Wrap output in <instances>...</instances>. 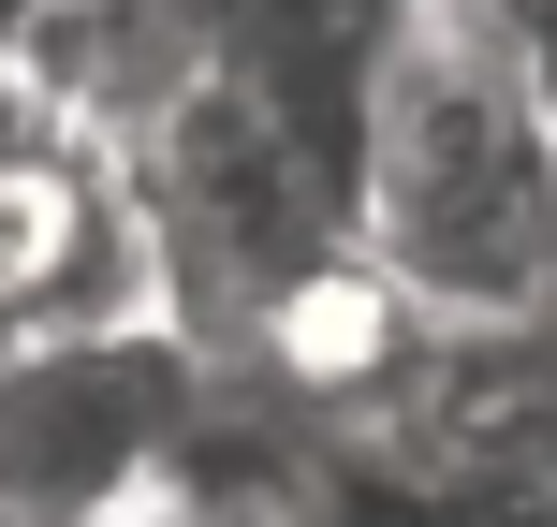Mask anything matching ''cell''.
Wrapping results in <instances>:
<instances>
[{"mask_svg":"<svg viewBox=\"0 0 557 527\" xmlns=\"http://www.w3.org/2000/svg\"><path fill=\"white\" fill-rule=\"evenodd\" d=\"M352 250L425 323H557V117L484 0H396L352 162Z\"/></svg>","mask_w":557,"mask_h":527,"instance_id":"6da1fadb","label":"cell"},{"mask_svg":"<svg viewBox=\"0 0 557 527\" xmlns=\"http://www.w3.org/2000/svg\"><path fill=\"white\" fill-rule=\"evenodd\" d=\"M133 205H147L162 308L206 337V352H221L264 293H294L323 250H352V162H337L323 133H294L235 59L176 117L133 133Z\"/></svg>","mask_w":557,"mask_h":527,"instance_id":"7a4b0ae2","label":"cell"},{"mask_svg":"<svg viewBox=\"0 0 557 527\" xmlns=\"http://www.w3.org/2000/svg\"><path fill=\"white\" fill-rule=\"evenodd\" d=\"M206 396H221V352L176 308L0 337V513H147Z\"/></svg>","mask_w":557,"mask_h":527,"instance_id":"3957f363","label":"cell"},{"mask_svg":"<svg viewBox=\"0 0 557 527\" xmlns=\"http://www.w3.org/2000/svg\"><path fill=\"white\" fill-rule=\"evenodd\" d=\"M103 308H162L147 205H133V147L15 103L0 117V337L103 323Z\"/></svg>","mask_w":557,"mask_h":527,"instance_id":"277c9868","label":"cell"},{"mask_svg":"<svg viewBox=\"0 0 557 527\" xmlns=\"http://www.w3.org/2000/svg\"><path fill=\"white\" fill-rule=\"evenodd\" d=\"M45 15H59V0H0V74H29V45H45Z\"/></svg>","mask_w":557,"mask_h":527,"instance_id":"5b68a950","label":"cell"},{"mask_svg":"<svg viewBox=\"0 0 557 527\" xmlns=\"http://www.w3.org/2000/svg\"><path fill=\"white\" fill-rule=\"evenodd\" d=\"M513 45H529V74H543V117H557V15H543V29H513Z\"/></svg>","mask_w":557,"mask_h":527,"instance_id":"8992f818","label":"cell"},{"mask_svg":"<svg viewBox=\"0 0 557 527\" xmlns=\"http://www.w3.org/2000/svg\"><path fill=\"white\" fill-rule=\"evenodd\" d=\"M0 527H147V513H0Z\"/></svg>","mask_w":557,"mask_h":527,"instance_id":"52a82bcc","label":"cell"},{"mask_svg":"<svg viewBox=\"0 0 557 527\" xmlns=\"http://www.w3.org/2000/svg\"><path fill=\"white\" fill-rule=\"evenodd\" d=\"M484 15H499V29H543V15H557V0H484Z\"/></svg>","mask_w":557,"mask_h":527,"instance_id":"ba28073f","label":"cell"},{"mask_svg":"<svg viewBox=\"0 0 557 527\" xmlns=\"http://www.w3.org/2000/svg\"><path fill=\"white\" fill-rule=\"evenodd\" d=\"M15 103H29V88H15V74H0V117H15Z\"/></svg>","mask_w":557,"mask_h":527,"instance_id":"9c48e42d","label":"cell"}]
</instances>
